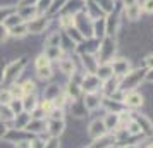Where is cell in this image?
<instances>
[{
	"label": "cell",
	"instance_id": "obj_1",
	"mask_svg": "<svg viewBox=\"0 0 153 148\" xmlns=\"http://www.w3.org/2000/svg\"><path fill=\"white\" fill-rule=\"evenodd\" d=\"M145 69H136V71H129L127 74H126L124 78H120L119 81V90H122V91H134V88L145 79Z\"/></svg>",
	"mask_w": 153,
	"mask_h": 148
},
{
	"label": "cell",
	"instance_id": "obj_2",
	"mask_svg": "<svg viewBox=\"0 0 153 148\" xmlns=\"http://www.w3.org/2000/svg\"><path fill=\"white\" fill-rule=\"evenodd\" d=\"M117 50V43L112 36H105L102 38V45L98 48V64H103V62H110L114 59V54Z\"/></svg>",
	"mask_w": 153,
	"mask_h": 148
},
{
	"label": "cell",
	"instance_id": "obj_3",
	"mask_svg": "<svg viewBox=\"0 0 153 148\" xmlns=\"http://www.w3.org/2000/svg\"><path fill=\"white\" fill-rule=\"evenodd\" d=\"M26 64H28V59L26 57H19V59L12 60L10 64H7L5 69H4V81L19 78L22 74V71H24V67H26Z\"/></svg>",
	"mask_w": 153,
	"mask_h": 148
},
{
	"label": "cell",
	"instance_id": "obj_4",
	"mask_svg": "<svg viewBox=\"0 0 153 148\" xmlns=\"http://www.w3.org/2000/svg\"><path fill=\"white\" fill-rule=\"evenodd\" d=\"M48 17L45 14H40V16H35L33 19H29V21H26V26H28V33L29 35H40V33H43L45 29L48 28Z\"/></svg>",
	"mask_w": 153,
	"mask_h": 148
},
{
	"label": "cell",
	"instance_id": "obj_5",
	"mask_svg": "<svg viewBox=\"0 0 153 148\" xmlns=\"http://www.w3.org/2000/svg\"><path fill=\"white\" fill-rule=\"evenodd\" d=\"M102 88H103V81L97 74H86L81 81V90L86 93H97Z\"/></svg>",
	"mask_w": 153,
	"mask_h": 148
},
{
	"label": "cell",
	"instance_id": "obj_6",
	"mask_svg": "<svg viewBox=\"0 0 153 148\" xmlns=\"http://www.w3.org/2000/svg\"><path fill=\"white\" fill-rule=\"evenodd\" d=\"M112 71H114V76L115 78H124L126 74L131 71V62L127 59H112L110 60Z\"/></svg>",
	"mask_w": 153,
	"mask_h": 148
},
{
	"label": "cell",
	"instance_id": "obj_7",
	"mask_svg": "<svg viewBox=\"0 0 153 148\" xmlns=\"http://www.w3.org/2000/svg\"><path fill=\"white\" fill-rule=\"evenodd\" d=\"M105 133H108V131H107V127H105V124H103V119H95L90 124V127H88V136L93 138V140H98V138L103 136Z\"/></svg>",
	"mask_w": 153,
	"mask_h": 148
},
{
	"label": "cell",
	"instance_id": "obj_8",
	"mask_svg": "<svg viewBox=\"0 0 153 148\" xmlns=\"http://www.w3.org/2000/svg\"><path fill=\"white\" fill-rule=\"evenodd\" d=\"M122 103L129 109H138L143 105V95L136 91H126V95L122 97Z\"/></svg>",
	"mask_w": 153,
	"mask_h": 148
},
{
	"label": "cell",
	"instance_id": "obj_9",
	"mask_svg": "<svg viewBox=\"0 0 153 148\" xmlns=\"http://www.w3.org/2000/svg\"><path fill=\"white\" fill-rule=\"evenodd\" d=\"M47 126H48V122H45V119H31L26 124L24 131L26 133H31V134H40V133H45L47 131Z\"/></svg>",
	"mask_w": 153,
	"mask_h": 148
},
{
	"label": "cell",
	"instance_id": "obj_10",
	"mask_svg": "<svg viewBox=\"0 0 153 148\" xmlns=\"http://www.w3.org/2000/svg\"><path fill=\"white\" fill-rule=\"evenodd\" d=\"M64 129H65V120L64 119H52L48 122V126H47V131L53 138H59L64 133Z\"/></svg>",
	"mask_w": 153,
	"mask_h": 148
},
{
	"label": "cell",
	"instance_id": "obj_11",
	"mask_svg": "<svg viewBox=\"0 0 153 148\" xmlns=\"http://www.w3.org/2000/svg\"><path fill=\"white\" fill-rule=\"evenodd\" d=\"M83 103L86 107V110H97L98 107L102 105V98L98 97L97 93H86Z\"/></svg>",
	"mask_w": 153,
	"mask_h": 148
},
{
	"label": "cell",
	"instance_id": "obj_12",
	"mask_svg": "<svg viewBox=\"0 0 153 148\" xmlns=\"http://www.w3.org/2000/svg\"><path fill=\"white\" fill-rule=\"evenodd\" d=\"M95 74H97L98 78L102 79V81H107V79H110L112 76H114V71H112L110 62L98 64V67H97V71H95Z\"/></svg>",
	"mask_w": 153,
	"mask_h": 148
},
{
	"label": "cell",
	"instance_id": "obj_13",
	"mask_svg": "<svg viewBox=\"0 0 153 148\" xmlns=\"http://www.w3.org/2000/svg\"><path fill=\"white\" fill-rule=\"evenodd\" d=\"M134 120L139 124V127H141V131L146 134H153V122L146 115H139V114H136L134 115Z\"/></svg>",
	"mask_w": 153,
	"mask_h": 148
},
{
	"label": "cell",
	"instance_id": "obj_14",
	"mask_svg": "<svg viewBox=\"0 0 153 148\" xmlns=\"http://www.w3.org/2000/svg\"><path fill=\"white\" fill-rule=\"evenodd\" d=\"M141 5H139L138 2L136 4H132V5H127L124 10V16L129 19V21H138L139 17H141Z\"/></svg>",
	"mask_w": 153,
	"mask_h": 148
},
{
	"label": "cell",
	"instance_id": "obj_15",
	"mask_svg": "<svg viewBox=\"0 0 153 148\" xmlns=\"http://www.w3.org/2000/svg\"><path fill=\"white\" fill-rule=\"evenodd\" d=\"M81 59H83V64H84V67L88 69V72H90V74H95V71H97V67H98L97 57L90 55V54H81Z\"/></svg>",
	"mask_w": 153,
	"mask_h": 148
},
{
	"label": "cell",
	"instance_id": "obj_16",
	"mask_svg": "<svg viewBox=\"0 0 153 148\" xmlns=\"http://www.w3.org/2000/svg\"><path fill=\"white\" fill-rule=\"evenodd\" d=\"M59 69H60V72L65 74V76H72L74 71H76L74 60H72V59H60V62H59Z\"/></svg>",
	"mask_w": 153,
	"mask_h": 148
},
{
	"label": "cell",
	"instance_id": "obj_17",
	"mask_svg": "<svg viewBox=\"0 0 153 148\" xmlns=\"http://www.w3.org/2000/svg\"><path fill=\"white\" fill-rule=\"evenodd\" d=\"M93 36L95 38H105L107 36V31H105V19L103 17H98L93 21Z\"/></svg>",
	"mask_w": 153,
	"mask_h": 148
},
{
	"label": "cell",
	"instance_id": "obj_18",
	"mask_svg": "<svg viewBox=\"0 0 153 148\" xmlns=\"http://www.w3.org/2000/svg\"><path fill=\"white\" fill-rule=\"evenodd\" d=\"M103 124H105V127H107V131H114V129H117L119 127V114L108 112L103 117Z\"/></svg>",
	"mask_w": 153,
	"mask_h": 148
},
{
	"label": "cell",
	"instance_id": "obj_19",
	"mask_svg": "<svg viewBox=\"0 0 153 148\" xmlns=\"http://www.w3.org/2000/svg\"><path fill=\"white\" fill-rule=\"evenodd\" d=\"M22 107H24V112H33L36 107H38V100H36L35 93L33 95H24L22 97Z\"/></svg>",
	"mask_w": 153,
	"mask_h": 148
},
{
	"label": "cell",
	"instance_id": "obj_20",
	"mask_svg": "<svg viewBox=\"0 0 153 148\" xmlns=\"http://www.w3.org/2000/svg\"><path fill=\"white\" fill-rule=\"evenodd\" d=\"M115 141H117L115 136L105 133L103 136H100V138L97 140V143L93 145V148H108V147H112V143H115Z\"/></svg>",
	"mask_w": 153,
	"mask_h": 148
},
{
	"label": "cell",
	"instance_id": "obj_21",
	"mask_svg": "<svg viewBox=\"0 0 153 148\" xmlns=\"http://www.w3.org/2000/svg\"><path fill=\"white\" fill-rule=\"evenodd\" d=\"M117 28H119V19L114 17V16H108L105 19V31H107V36H114L117 33Z\"/></svg>",
	"mask_w": 153,
	"mask_h": 148
},
{
	"label": "cell",
	"instance_id": "obj_22",
	"mask_svg": "<svg viewBox=\"0 0 153 148\" xmlns=\"http://www.w3.org/2000/svg\"><path fill=\"white\" fill-rule=\"evenodd\" d=\"M9 35L12 36V38H24L26 35H29L26 22H21V24H17V26H12V28L9 29Z\"/></svg>",
	"mask_w": 153,
	"mask_h": 148
},
{
	"label": "cell",
	"instance_id": "obj_23",
	"mask_svg": "<svg viewBox=\"0 0 153 148\" xmlns=\"http://www.w3.org/2000/svg\"><path fill=\"white\" fill-rule=\"evenodd\" d=\"M29 120H31V115H28V112H21L17 114L14 117V129H22L24 131V127H26V124H28Z\"/></svg>",
	"mask_w": 153,
	"mask_h": 148
},
{
	"label": "cell",
	"instance_id": "obj_24",
	"mask_svg": "<svg viewBox=\"0 0 153 148\" xmlns=\"http://www.w3.org/2000/svg\"><path fill=\"white\" fill-rule=\"evenodd\" d=\"M43 54L48 57L50 62H52V60H60V55H62V47H47Z\"/></svg>",
	"mask_w": 153,
	"mask_h": 148
},
{
	"label": "cell",
	"instance_id": "obj_25",
	"mask_svg": "<svg viewBox=\"0 0 153 148\" xmlns=\"http://www.w3.org/2000/svg\"><path fill=\"white\" fill-rule=\"evenodd\" d=\"M72 103V107H71V112H72V115H76V117H83V115H86V107H84V103L81 102V100H76V102H71Z\"/></svg>",
	"mask_w": 153,
	"mask_h": 148
},
{
	"label": "cell",
	"instance_id": "obj_26",
	"mask_svg": "<svg viewBox=\"0 0 153 148\" xmlns=\"http://www.w3.org/2000/svg\"><path fill=\"white\" fill-rule=\"evenodd\" d=\"M14 112L10 110V107L9 105H0V120H4V124L5 122H10V120H14Z\"/></svg>",
	"mask_w": 153,
	"mask_h": 148
},
{
	"label": "cell",
	"instance_id": "obj_27",
	"mask_svg": "<svg viewBox=\"0 0 153 148\" xmlns=\"http://www.w3.org/2000/svg\"><path fill=\"white\" fill-rule=\"evenodd\" d=\"M60 43H62V36L57 31V33H52V35L45 40V48H47V47H62Z\"/></svg>",
	"mask_w": 153,
	"mask_h": 148
},
{
	"label": "cell",
	"instance_id": "obj_28",
	"mask_svg": "<svg viewBox=\"0 0 153 148\" xmlns=\"http://www.w3.org/2000/svg\"><path fill=\"white\" fill-rule=\"evenodd\" d=\"M17 12V7L16 5H0V22H4L10 14Z\"/></svg>",
	"mask_w": 153,
	"mask_h": 148
},
{
	"label": "cell",
	"instance_id": "obj_29",
	"mask_svg": "<svg viewBox=\"0 0 153 148\" xmlns=\"http://www.w3.org/2000/svg\"><path fill=\"white\" fill-rule=\"evenodd\" d=\"M36 76H38V79L48 81L53 78V71H52V67H42V69H36Z\"/></svg>",
	"mask_w": 153,
	"mask_h": 148
},
{
	"label": "cell",
	"instance_id": "obj_30",
	"mask_svg": "<svg viewBox=\"0 0 153 148\" xmlns=\"http://www.w3.org/2000/svg\"><path fill=\"white\" fill-rule=\"evenodd\" d=\"M74 22H76V16L65 14V16H62V19H60V26H62L64 29H71V28H74Z\"/></svg>",
	"mask_w": 153,
	"mask_h": 148
},
{
	"label": "cell",
	"instance_id": "obj_31",
	"mask_svg": "<svg viewBox=\"0 0 153 148\" xmlns=\"http://www.w3.org/2000/svg\"><path fill=\"white\" fill-rule=\"evenodd\" d=\"M21 22H24V21H22L21 17H19V14H17V12H14V14H10L7 19L4 21V24H5L9 29H10L12 26H17V24H21Z\"/></svg>",
	"mask_w": 153,
	"mask_h": 148
},
{
	"label": "cell",
	"instance_id": "obj_32",
	"mask_svg": "<svg viewBox=\"0 0 153 148\" xmlns=\"http://www.w3.org/2000/svg\"><path fill=\"white\" fill-rule=\"evenodd\" d=\"M9 107H10V110L14 112V115L24 112V107H22V98H12V102L9 103Z\"/></svg>",
	"mask_w": 153,
	"mask_h": 148
},
{
	"label": "cell",
	"instance_id": "obj_33",
	"mask_svg": "<svg viewBox=\"0 0 153 148\" xmlns=\"http://www.w3.org/2000/svg\"><path fill=\"white\" fill-rule=\"evenodd\" d=\"M52 2H53V0H38V2H36V10H38V14H45L50 9Z\"/></svg>",
	"mask_w": 153,
	"mask_h": 148
},
{
	"label": "cell",
	"instance_id": "obj_34",
	"mask_svg": "<svg viewBox=\"0 0 153 148\" xmlns=\"http://www.w3.org/2000/svg\"><path fill=\"white\" fill-rule=\"evenodd\" d=\"M12 102V93L10 90H0V105H9Z\"/></svg>",
	"mask_w": 153,
	"mask_h": 148
},
{
	"label": "cell",
	"instance_id": "obj_35",
	"mask_svg": "<svg viewBox=\"0 0 153 148\" xmlns=\"http://www.w3.org/2000/svg\"><path fill=\"white\" fill-rule=\"evenodd\" d=\"M50 60H48V57L45 55V54H42V55H38L36 57V60H35V65H36V69H42V67H50Z\"/></svg>",
	"mask_w": 153,
	"mask_h": 148
},
{
	"label": "cell",
	"instance_id": "obj_36",
	"mask_svg": "<svg viewBox=\"0 0 153 148\" xmlns=\"http://www.w3.org/2000/svg\"><path fill=\"white\" fill-rule=\"evenodd\" d=\"M60 93V90H59V86H55V85H52V86H48L47 88V91L43 93V97H45V100H53Z\"/></svg>",
	"mask_w": 153,
	"mask_h": 148
},
{
	"label": "cell",
	"instance_id": "obj_37",
	"mask_svg": "<svg viewBox=\"0 0 153 148\" xmlns=\"http://www.w3.org/2000/svg\"><path fill=\"white\" fill-rule=\"evenodd\" d=\"M21 86H22V91H24V95H33V93H35V90H36L35 81H31V79L24 81Z\"/></svg>",
	"mask_w": 153,
	"mask_h": 148
},
{
	"label": "cell",
	"instance_id": "obj_38",
	"mask_svg": "<svg viewBox=\"0 0 153 148\" xmlns=\"http://www.w3.org/2000/svg\"><path fill=\"white\" fill-rule=\"evenodd\" d=\"M9 90H10V93H12V98H22V97H24V91H22L21 85H12Z\"/></svg>",
	"mask_w": 153,
	"mask_h": 148
},
{
	"label": "cell",
	"instance_id": "obj_39",
	"mask_svg": "<svg viewBox=\"0 0 153 148\" xmlns=\"http://www.w3.org/2000/svg\"><path fill=\"white\" fill-rule=\"evenodd\" d=\"M48 115H50V119H64V110L59 109V107H53L48 112Z\"/></svg>",
	"mask_w": 153,
	"mask_h": 148
},
{
	"label": "cell",
	"instance_id": "obj_40",
	"mask_svg": "<svg viewBox=\"0 0 153 148\" xmlns=\"http://www.w3.org/2000/svg\"><path fill=\"white\" fill-rule=\"evenodd\" d=\"M9 28L4 24V22H0V43H4V42H7V38H9Z\"/></svg>",
	"mask_w": 153,
	"mask_h": 148
},
{
	"label": "cell",
	"instance_id": "obj_41",
	"mask_svg": "<svg viewBox=\"0 0 153 148\" xmlns=\"http://www.w3.org/2000/svg\"><path fill=\"white\" fill-rule=\"evenodd\" d=\"M45 148H60V141H59V138H50V140L45 141Z\"/></svg>",
	"mask_w": 153,
	"mask_h": 148
},
{
	"label": "cell",
	"instance_id": "obj_42",
	"mask_svg": "<svg viewBox=\"0 0 153 148\" xmlns=\"http://www.w3.org/2000/svg\"><path fill=\"white\" fill-rule=\"evenodd\" d=\"M29 148H45V141L40 140V138H35V140L29 141Z\"/></svg>",
	"mask_w": 153,
	"mask_h": 148
},
{
	"label": "cell",
	"instance_id": "obj_43",
	"mask_svg": "<svg viewBox=\"0 0 153 148\" xmlns=\"http://www.w3.org/2000/svg\"><path fill=\"white\" fill-rule=\"evenodd\" d=\"M141 9L148 12V14H153V0H145V4L141 5Z\"/></svg>",
	"mask_w": 153,
	"mask_h": 148
},
{
	"label": "cell",
	"instance_id": "obj_44",
	"mask_svg": "<svg viewBox=\"0 0 153 148\" xmlns=\"http://www.w3.org/2000/svg\"><path fill=\"white\" fill-rule=\"evenodd\" d=\"M36 2L38 0H17V5L16 7H28V5H36Z\"/></svg>",
	"mask_w": 153,
	"mask_h": 148
},
{
	"label": "cell",
	"instance_id": "obj_45",
	"mask_svg": "<svg viewBox=\"0 0 153 148\" xmlns=\"http://www.w3.org/2000/svg\"><path fill=\"white\" fill-rule=\"evenodd\" d=\"M145 81H148V83H153V67L152 69H148L145 72Z\"/></svg>",
	"mask_w": 153,
	"mask_h": 148
},
{
	"label": "cell",
	"instance_id": "obj_46",
	"mask_svg": "<svg viewBox=\"0 0 153 148\" xmlns=\"http://www.w3.org/2000/svg\"><path fill=\"white\" fill-rule=\"evenodd\" d=\"M145 64L148 65V69H152V67H153V54H150V55L145 59Z\"/></svg>",
	"mask_w": 153,
	"mask_h": 148
},
{
	"label": "cell",
	"instance_id": "obj_47",
	"mask_svg": "<svg viewBox=\"0 0 153 148\" xmlns=\"http://www.w3.org/2000/svg\"><path fill=\"white\" fill-rule=\"evenodd\" d=\"M16 148H29V141H26V140L17 141V145H16Z\"/></svg>",
	"mask_w": 153,
	"mask_h": 148
},
{
	"label": "cell",
	"instance_id": "obj_48",
	"mask_svg": "<svg viewBox=\"0 0 153 148\" xmlns=\"http://www.w3.org/2000/svg\"><path fill=\"white\" fill-rule=\"evenodd\" d=\"M5 133H7L5 126H4V124H0V138H4V136H5Z\"/></svg>",
	"mask_w": 153,
	"mask_h": 148
},
{
	"label": "cell",
	"instance_id": "obj_49",
	"mask_svg": "<svg viewBox=\"0 0 153 148\" xmlns=\"http://www.w3.org/2000/svg\"><path fill=\"white\" fill-rule=\"evenodd\" d=\"M4 69H5V67H4V64H0V83L4 81Z\"/></svg>",
	"mask_w": 153,
	"mask_h": 148
},
{
	"label": "cell",
	"instance_id": "obj_50",
	"mask_svg": "<svg viewBox=\"0 0 153 148\" xmlns=\"http://www.w3.org/2000/svg\"><path fill=\"white\" fill-rule=\"evenodd\" d=\"M138 0H124V5L127 7V5H132V4H136Z\"/></svg>",
	"mask_w": 153,
	"mask_h": 148
},
{
	"label": "cell",
	"instance_id": "obj_51",
	"mask_svg": "<svg viewBox=\"0 0 153 148\" xmlns=\"http://www.w3.org/2000/svg\"><path fill=\"white\" fill-rule=\"evenodd\" d=\"M124 148H138L136 145H127V147H124Z\"/></svg>",
	"mask_w": 153,
	"mask_h": 148
},
{
	"label": "cell",
	"instance_id": "obj_52",
	"mask_svg": "<svg viewBox=\"0 0 153 148\" xmlns=\"http://www.w3.org/2000/svg\"><path fill=\"white\" fill-rule=\"evenodd\" d=\"M148 148H153V145H150V147H148Z\"/></svg>",
	"mask_w": 153,
	"mask_h": 148
}]
</instances>
